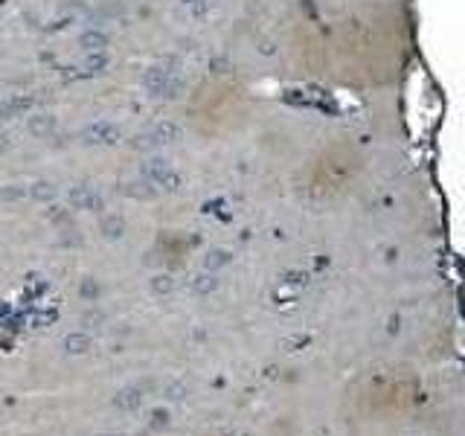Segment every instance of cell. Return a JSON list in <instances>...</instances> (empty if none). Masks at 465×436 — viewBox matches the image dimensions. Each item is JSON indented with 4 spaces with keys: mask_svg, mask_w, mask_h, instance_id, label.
<instances>
[{
    "mask_svg": "<svg viewBox=\"0 0 465 436\" xmlns=\"http://www.w3.org/2000/svg\"><path fill=\"white\" fill-rule=\"evenodd\" d=\"M114 404H117V407H122V410H134V407L143 404V392H140L137 387H125L122 392H117Z\"/></svg>",
    "mask_w": 465,
    "mask_h": 436,
    "instance_id": "6da1fadb",
    "label": "cell"
},
{
    "mask_svg": "<svg viewBox=\"0 0 465 436\" xmlns=\"http://www.w3.org/2000/svg\"><path fill=\"white\" fill-rule=\"evenodd\" d=\"M99 436H120V433H99Z\"/></svg>",
    "mask_w": 465,
    "mask_h": 436,
    "instance_id": "3957f363",
    "label": "cell"
},
{
    "mask_svg": "<svg viewBox=\"0 0 465 436\" xmlns=\"http://www.w3.org/2000/svg\"><path fill=\"white\" fill-rule=\"evenodd\" d=\"M64 343H67V352H76V355H79V352H84V349H88V337H82V334H70Z\"/></svg>",
    "mask_w": 465,
    "mask_h": 436,
    "instance_id": "7a4b0ae2",
    "label": "cell"
}]
</instances>
